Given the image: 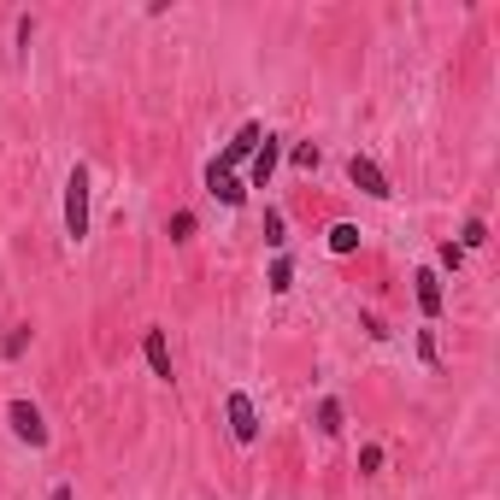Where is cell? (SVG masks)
Here are the masks:
<instances>
[{"label": "cell", "instance_id": "6da1fadb", "mask_svg": "<svg viewBox=\"0 0 500 500\" xmlns=\"http://www.w3.org/2000/svg\"><path fill=\"white\" fill-rule=\"evenodd\" d=\"M65 236L83 241L88 236V165L77 159L71 177H65Z\"/></svg>", "mask_w": 500, "mask_h": 500}, {"label": "cell", "instance_id": "7a4b0ae2", "mask_svg": "<svg viewBox=\"0 0 500 500\" xmlns=\"http://www.w3.org/2000/svg\"><path fill=\"white\" fill-rule=\"evenodd\" d=\"M6 424H13L18 441H30V448H48V424H41V413L30 406V400H13V406H6Z\"/></svg>", "mask_w": 500, "mask_h": 500}, {"label": "cell", "instance_id": "3957f363", "mask_svg": "<svg viewBox=\"0 0 500 500\" xmlns=\"http://www.w3.org/2000/svg\"><path fill=\"white\" fill-rule=\"evenodd\" d=\"M348 177H353V188H359V195H371V200H388V195H395V188H388V177H383V165L365 159V153H353V159H348Z\"/></svg>", "mask_w": 500, "mask_h": 500}, {"label": "cell", "instance_id": "277c9868", "mask_svg": "<svg viewBox=\"0 0 500 500\" xmlns=\"http://www.w3.org/2000/svg\"><path fill=\"white\" fill-rule=\"evenodd\" d=\"M259 141H265V124H253V118H248V124L236 130V141H230V148L218 153L213 165H218V171H236L241 159H253V148H259Z\"/></svg>", "mask_w": 500, "mask_h": 500}, {"label": "cell", "instance_id": "5b68a950", "mask_svg": "<svg viewBox=\"0 0 500 500\" xmlns=\"http://www.w3.org/2000/svg\"><path fill=\"white\" fill-rule=\"evenodd\" d=\"M224 413H230V436H236L241 448H248V441L259 436V413H253V400H248V395H241V388H236V395L224 400Z\"/></svg>", "mask_w": 500, "mask_h": 500}, {"label": "cell", "instance_id": "8992f818", "mask_svg": "<svg viewBox=\"0 0 500 500\" xmlns=\"http://www.w3.org/2000/svg\"><path fill=\"white\" fill-rule=\"evenodd\" d=\"M277 159H283V141L265 130V141L253 148V171H248V188H271V171H277Z\"/></svg>", "mask_w": 500, "mask_h": 500}, {"label": "cell", "instance_id": "52a82bcc", "mask_svg": "<svg viewBox=\"0 0 500 500\" xmlns=\"http://www.w3.org/2000/svg\"><path fill=\"white\" fill-rule=\"evenodd\" d=\"M413 283H418V306H424V318H441V306H448V295H441V271H436V265H418Z\"/></svg>", "mask_w": 500, "mask_h": 500}, {"label": "cell", "instance_id": "ba28073f", "mask_svg": "<svg viewBox=\"0 0 500 500\" xmlns=\"http://www.w3.org/2000/svg\"><path fill=\"white\" fill-rule=\"evenodd\" d=\"M141 359H148V371L159 377V383H171V341H165V330L153 324L148 336H141Z\"/></svg>", "mask_w": 500, "mask_h": 500}, {"label": "cell", "instance_id": "9c48e42d", "mask_svg": "<svg viewBox=\"0 0 500 500\" xmlns=\"http://www.w3.org/2000/svg\"><path fill=\"white\" fill-rule=\"evenodd\" d=\"M206 188H213L224 206H241V200H248V183H241L236 171H218V165H206Z\"/></svg>", "mask_w": 500, "mask_h": 500}, {"label": "cell", "instance_id": "30bf717a", "mask_svg": "<svg viewBox=\"0 0 500 500\" xmlns=\"http://www.w3.org/2000/svg\"><path fill=\"white\" fill-rule=\"evenodd\" d=\"M341 418H348V413H341V400H336V395L318 400V430H324V436H341Z\"/></svg>", "mask_w": 500, "mask_h": 500}, {"label": "cell", "instance_id": "8fae6325", "mask_svg": "<svg viewBox=\"0 0 500 500\" xmlns=\"http://www.w3.org/2000/svg\"><path fill=\"white\" fill-rule=\"evenodd\" d=\"M288 288H295V259L277 253V259H271V295H288Z\"/></svg>", "mask_w": 500, "mask_h": 500}, {"label": "cell", "instance_id": "7c38bea8", "mask_svg": "<svg viewBox=\"0 0 500 500\" xmlns=\"http://www.w3.org/2000/svg\"><path fill=\"white\" fill-rule=\"evenodd\" d=\"M483 241H488V224H483V218H465V230H459V248L471 253V248H483Z\"/></svg>", "mask_w": 500, "mask_h": 500}, {"label": "cell", "instance_id": "4fadbf2b", "mask_svg": "<svg viewBox=\"0 0 500 500\" xmlns=\"http://www.w3.org/2000/svg\"><path fill=\"white\" fill-rule=\"evenodd\" d=\"M165 236H171V241H188V236H195V213H171V218H165Z\"/></svg>", "mask_w": 500, "mask_h": 500}, {"label": "cell", "instance_id": "5bb4252c", "mask_svg": "<svg viewBox=\"0 0 500 500\" xmlns=\"http://www.w3.org/2000/svg\"><path fill=\"white\" fill-rule=\"evenodd\" d=\"M353 248H359V230H353V224H336V230H330V253H353Z\"/></svg>", "mask_w": 500, "mask_h": 500}, {"label": "cell", "instance_id": "9a60e30c", "mask_svg": "<svg viewBox=\"0 0 500 500\" xmlns=\"http://www.w3.org/2000/svg\"><path fill=\"white\" fill-rule=\"evenodd\" d=\"M24 348H30V324H13V336L0 341V353H6V359H18Z\"/></svg>", "mask_w": 500, "mask_h": 500}, {"label": "cell", "instance_id": "2e32d148", "mask_svg": "<svg viewBox=\"0 0 500 500\" xmlns=\"http://www.w3.org/2000/svg\"><path fill=\"white\" fill-rule=\"evenodd\" d=\"M265 241L283 248V213H277V206H265Z\"/></svg>", "mask_w": 500, "mask_h": 500}, {"label": "cell", "instance_id": "e0dca14e", "mask_svg": "<svg viewBox=\"0 0 500 500\" xmlns=\"http://www.w3.org/2000/svg\"><path fill=\"white\" fill-rule=\"evenodd\" d=\"M436 259H441V271H459V265H465V248H459V241H441Z\"/></svg>", "mask_w": 500, "mask_h": 500}, {"label": "cell", "instance_id": "ac0fdd59", "mask_svg": "<svg viewBox=\"0 0 500 500\" xmlns=\"http://www.w3.org/2000/svg\"><path fill=\"white\" fill-rule=\"evenodd\" d=\"M288 159H295V165H300V171H313V165H318V141H300V148H295V153H288Z\"/></svg>", "mask_w": 500, "mask_h": 500}, {"label": "cell", "instance_id": "d6986e66", "mask_svg": "<svg viewBox=\"0 0 500 500\" xmlns=\"http://www.w3.org/2000/svg\"><path fill=\"white\" fill-rule=\"evenodd\" d=\"M359 471H365V477L383 471V448H359Z\"/></svg>", "mask_w": 500, "mask_h": 500}, {"label": "cell", "instance_id": "ffe728a7", "mask_svg": "<svg viewBox=\"0 0 500 500\" xmlns=\"http://www.w3.org/2000/svg\"><path fill=\"white\" fill-rule=\"evenodd\" d=\"M359 324H365V330H371V336H377V341H383V336H388V324H383V318H377V313H359Z\"/></svg>", "mask_w": 500, "mask_h": 500}, {"label": "cell", "instance_id": "44dd1931", "mask_svg": "<svg viewBox=\"0 0 500 500\" xmlns=\"http://www.w3.org/2000/svg\"><path fill=\"white\" fill-rule=\"evenodd\" d=\"M48 500H77V488H71V483H59V488H53Z\"/></svg>", "mask_w": 500, "mask_h": 500}]
</instances>
